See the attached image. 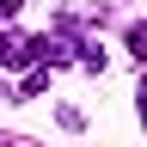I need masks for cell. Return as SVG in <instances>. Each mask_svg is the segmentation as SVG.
Listing matches in <instances>:
<instances>
[{
	"mask_svg": "<svg viewBox=\"0 0 147 147\" xmlns=\"http://www.w3.org/2000/svg\"><path fill=\"white\" fill-rule=\"evenodd\" d=\"M12 12H18V0H0V18H12Z\"/></svg>",
	"mask_w": 147,
	"mask_h": 147,
	"instance_id": "cell-1",
	"label": "cell"
}]
</instances>
